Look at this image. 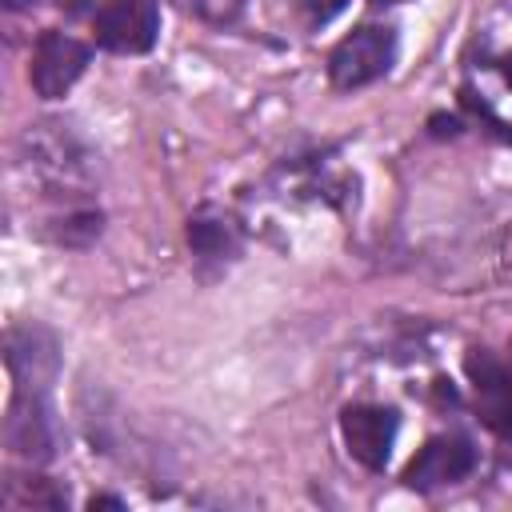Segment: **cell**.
I'll return each mask as SVG.
<instances>
[{
    "mask_svg": "<svg viewBox=\"0 0 512 512\" xmlns=\"http://www.w3.org/2000/svg\"><path fill=\"white\" fill-rule=\"evenodd\" d=\"M4 436H8V448L16 456H28V460H48L52 456V420H48V408H44V396H28V392H16L12 408H8V424H4Z\"/></svg>",
    "mask_w": 512,
    "mask_h": 512,
    "instance_id": "9",
    "label": "cell"
},
{
    "mask_svg": "<svg viewBox=\"0 0 512 512\" xmlns=\"http://www.w3.org/2000/svg\"><path fill=\"white\" fill-rule=\"evenodd\" d=\"M188 248L200 256V260H228L236 256L240 240H236V228L220 216H196L188 220Z\"/></svg>",
    "mask_w": 512,
    "mask_h": 512,
    "instance_id": "10",
    "label": "cell"
},
{
    "mask_svg": "<svg viewBox=\"0 0 512 512\" xmlns=\"http://www.w3.org/2000/svg\"><path fill=\"white\" fill-rule=\"evenodd\" d=\"M392 64H396V28L364 24L332 48L328 76H332L336 88H364V84L388 76Z\"/></svg>",
    "mask_w": 512,
    "mask_h": 512,
    "instance_id": "1",
    "label": "cell"
},
{
    "mask_svg": "<svg viewBox=\"0 0 512 512\" xmlns=\"http://www.w3.org/2000/svg\"><path fill=\"white\" fill-rule=\"evenodd\" d=\"M368 4H400V0H368Z\"/></svg>",
    "mask_w": 512,
    "mask_h": 512,
    "instance_id": "15",
    "label": "cell"
},
{
    "mask_svg": "<svg viewBox=\"0 0 512 512\" xmlns=\"http://www.w3.org/2000/svg\"><path fill=\"white\" fill-rule=\"evenodd\" d=\"M24 164L52 188V192H64V188H80L88 180V152L80 148V140L72 132H64L60 124H36L28 136H24Z\"/></svg>",
    "mask_w": 512,
    "mask_h": 512,
    "instance_id": "2",
    "label": "cell"
},
{
    "mask_svg": "<svg viewBox=\"0 0 512 512\" xmlns=\"http://www.w3.org/2000/svg\"><path fill=\"white\" fill-rule=\"evenodd\" d=\"M468 376L476 384L480 416L488 420V428H496L500 436L512 440V368H504L484 348H472L468 352Z\"/></svg>",
    "mask_w": 512,
    "mask_h": 512,
    "instance_id": "8",
    "label": "cell"
},
{
    "mask_svg": "<svg viewBox=\"0 0 512 512\" xmlns=\"http://www.w3.org/2000/svg\"><path fill=\"white\" fill-rule=\"evenodd\" d=\"M56 368H60L56 340L44 328L24 324V328H12L8 332V372L16 380V392L44 396L48 384L56 380Z\"/></svg>",
    "mask_w": 512,
    "mask_h": 512,
    "instance_id": "7",
    "label": "cell"
},
{
    "mask_svg": "<svg viewBox=\"0 0 512 512\" xmlns=\"http://www.w3.org/2000/svg\"><path fill=\"white\" fill-rule=\"evenodd\" d=\"M92 52L88 44H80L76 36L68 32H44L36 40V52H32V68H28V80H32V92L40 100H56L64 96L88 68Z\"/></svg>",
    "mask_w": 512,
    "mask_h": 512,
    "instance_id": "3",
    "label": "cell"
},
{
    "mask_svg": "<svg viewBox=\"0 0 512 512\" xmlns=\"http://www.w3.org/2000/svg\"><path fill=\"white\" fill-rule=\"evenodd\" d=\"M340 432H344V444H348L352 460H360L364 468L380 472L388 464V456H392V444H396V432H400V416L392 408H380V404H356V408H344Z\"/></svg>",
    "mask_w": 512,
    "mask_h": 512,
    "instance_id": "5",
    "label": "cell"
},
{
    "mask_svg": "<svg viewBox=\"0 0 512 512\" xmlns=\"http://www.w3.org/2000/svg\"><path fill=\"white\" fill-rule=\"evenodd\" d=\"M88 508L96 512V508H124V504H120L116 496H92V504H88Z\"/></svg>",
    "mask_w": 512,
    "mask_h": 512,
    "instance_id": "13",
    "label": "cell"
},
{
    "mask_svg": "<svg viewBox=\"0 0 512 512\" xmlns=\"http://www.w3.org/2000/svg\"><path fill=\"white\" fill-rule=\"evenodd\" d=\"M160 36V8L156 0H104L96 12V40L108 52L136 56L148 52Z\"/></svg>",
    "mask_w": 512,
    "mask_h": 512,
    "instance_id": "4",
    "label": "cell"
},
{
    "mask_svg": "<svg viewBox=\"0 0 512 512\" xmlns=\"http://www.w3.org/2000/svg\"><path fill=\"white\" fill-rule=\"evenodd\" d=\"M100 236V212L84 208V212H68L64 220H56L52 228V240L56 244H68V248H84L88 240Z\"/></svg>",
    "mask_w": 512,
    "mask_h": 512,
    "instance_id": "11",
    "label": "cell"
},
{
    "mask_svg": "<svg viewBox=\"0 0 512 512\" xmlns=\"http://www.w3.org/2000/svg\"><path fill=\"white\" fill-rule=\"evenodd\" d=\"M500 72H504V80H508V88H512V52L500 60Z\"/></svg>",
    "mask_w": 512,
    "mask_h": 512,
    "instance_id": "14",
    "label": "cell"
},
{
    "mask_svg": "<svg viewBox=\"0 0 512 512\" xmlns=\"http://www.w3.org/2000/svg\"><path fill=\"white\" fill-rule=\"evenodd\" d=\"M476 468V448L468 436H432L404 468V484L416 492H432L464 480Z\"/></svg>",
    "mask_w": 512,
    "mask_h": 512,
    "instance_id": "6",
    "label": "cell"
},
{
    "mask_svg": "<svg viewBox=\"0 0 512 512\" xmlns=\"http://www.w3.org/2000/svg\"><path fill=\"white\" fill-rule=\"evenodd\" d=\"M344 4H348V0H300V8L308 12V20H312V24H328L332 16H340V12H344Z\"/></svg>",
    "mask_w": 512,
    "mask_h": 512,
    "instance_id": "12",
    "label": "cell"
}]
</instances>
